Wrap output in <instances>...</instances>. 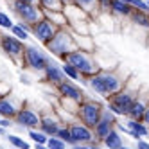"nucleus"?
Here are the masks:
<instances>
[{
  "mask_svg": "<svg viewBox=\"0 0 149 149\" xmlns=\"http://www.w3.org/2000/svg\"><path fill=\"white\" fill-rule=\"evenodd\" d=\"M47 49L54 56L65 59L70 52H74L77 47H76V40L72 38V33H70V31H67L65 27H61L58 33H56V36L47 43Z\"/></svg>",
  "mask_w": 149,
  "mask_h": 149,
  "instance_id": "nucleus-1",
  "label": "nucleus"
},
{
  "mask_svg": "<svg viewBox=\"0 0 149 149\" xmlns=\"http://www.w3.org/2000/svg\"><path fill=\"white\" fill-rule=\"evenodd\" d=\"M138 97V90H120L119 93H115L111 95V99H110V106L108 108L115 113V115H130L131 108H133V102L135 99Z\"/></svg>",
  "mask_w": 149,
  "mask_h": 149,
  "instance_id": "nucleus-2",
  "label": "nucleus"
},
{
  "mask_svg": "<svg viewBox=\"0 0 149 149\" xmlns=\"http://www.w3.org/2000/svg\"><path fill=\"white\" fill-rule=\"evenodd\" d=\"M65 63H70L72 67H76L79 74H84V76H95L97 74V67L95 63L90 59V56L86 54V50H81V49H76L74 52L65 58Z\"/></svg>",
  "mask_w": 149,
  "mask_h": 149,
  "instance_id": "nucleus-3",
  "label": "nucleus"
},
{
  "mask_svg": "<svg viewBox=\"0 0 149 149\" xmlns=\"http://www.w3.org/2000/svg\"><path fill=\"white\" fill-rule=\"evenodd\" d=\"M13 9L15 13L22 18V22L29 24V25H34L38 24L40 20L45 18V13L40 6H34V4H25V2H13Z\"/></svg>",
  "mask_w": 149,
  "mask_h": 149,
  "instance_id": "nucleus-4",
  "label": "nucleus"
},
{
  "mask_svg": "<svg viewBox=\"0 0 149 149\" xmlns=\"http://www.w3.org/2000/svg\"><path fill=\"white\" fill-rule=\"evenodd\" d=\"M79 119L81 122L90 127V130H93L95 126H97L101 122V113H102V108L97 104V102H92V101H83L79 104Z\"/></svg>",
  "mask_w": 149,
  "mask_h": 149,
  "instance_id": "nucleus-5",
  "label": "nucleus"
},
{
  "mask_svg": "<svg viewBox=\"0 0 149 149\" xmlns=\"http://www.w3.org/2000/svg\"><path fill=\"white\" fill-rule=\"evenodd\" d=\"M24 56H25L27 65L31 68H34V70H45L50 65V58L45 54V52L36 49V47H25Z\"/></svg>",
  "mask_w": 149,
  "mask_h": 149,
  "instance_id": "nucleus-6",
  "label": "nucleus"
},
{
  "mask_svg": "<svg viewBox=\"0 0 149 149\" xmlns=\"http://www.w3.org/2000/svg\"><path fill=\"white\" fill-rule=\"evenodd\" d=\"M61 27H58L56 24H52L49 18H43V20H40L38 24L33 25V34L41 41V43H49V41L56 36V33L59 31Z\"/></svg>",
  "mask_w": 149,
  "mask_h": 149,
  "instance_id": "nucleus-7",
  "label": "nucleus"
},
{
  "mask_svg": "<svg viewBox=\"0 0 149 149\" xmlns=\"http://www.w3.org/2000/svg\"><path fill=\"white\" fill-rule=\"evenodd\" d=\"M70 135L74 138V142L77 146H84V144H92L93 142V133L90 127H86L83 122H72L70 126Z\"/></svg>",
  "mask_w": 149,
  "mask_h": 149,
  "instance_id": "nucleus-8",
  "label": "nucleus"
},
{
  "mask_svg": "<svg viewBox=\"0 0 149 149\" xmlns=\"http://www.w3.org/2000/svg\"><path fill=\"white\" fill-rule=\"evenodd\" d=\"M58 90H59V93H61L63 99H70V101L77 102V104L83 102V92H81L74 83H70V81H63L59 86H58Z\"/></svg>",
  "mask_w": 149,
  "mask_h": 149,
  "instance_id": "nucleus-9",
  "label": "nucleus"
},
{
  "mask_svg": "<svg viewBox=\"0 0 149 149\" xmlns=\"http://www.w3.org/2000/svg\"><path fill=\"white\" fill-rule=\"evenodd\" d=\"M101 77H102V83H104V88L108 92V97L110 95H115L122 90V84L124 81L120 77H117L113 72H101Z\"/></svg>",
  "mask_w": 149,
  "mask_h": 149,
  "instance_id": "nucleus-10",
  "label": "nucleus"
},
{
  "mask_svg": "<svg viewBox=\"0 0 149 149\" xmlns=\"http://www.w3.org/2000/svg\"><path fill=\"white\" fill-rule=\"evenodd\" d=\"M2 47L6 52H9L13 58H18L24 54V45L20 43V40H16L15 36H2Z\"/></svg>",
  "mask_w": 149,
  "mask_h": 149,
  "instance_id": "nucleus-11",
  "label": "nucleus"
},
{
  "mask_svg": "<svg viewBox=\"0 0 149 149\" xmlns=\"http://www.w3.org/2000/svg\"><path fill=\"white\" fill-rule=\"evenodd\" d=\"M16 119H18L20 124L29 127V130H33V127L41 124V119L38 117V113H34L33 110H20L18 115H16Z\"/></svg>",
  "mask_w": 149,
  "mask_h": 149,
  "instance_id": "nucleus-12",
  "label": "nucleus"
},
{
  "mask_svg": "<svg viewBox=\"0 0 149 149\" xmlns=\"http://www.w3.org/2000/svg\"><path fill=\"white\" fill-rule=\"evenodd\" d=\"M146 110H147V102H146V99L142 97V95H138V97L135 99L133 108H131V111H130V115H127V117L133 119V120H142Z\"/></svg>",
  "mask_w": 149,
  "mask_h": 149,
  "instance_id": "nucleus-13",
  "label": "nucleus"
},
{
  "mask_svg": "<svg viewBox=\"0 0 149 149\" xmlns=\"http://www.w3.org/2000/svg\"><path fill=\"white\" fill-rule=\"evenodd\" d=\"M45 76H47V81L58 84V86H59L63 81H65V74H63V70H61L59 67H56L54 63H50V65L45 68Z\"/></svg>",
  "mask_w": 149,
  "mask_h": 149,
  "instance_id": "nucleus-14",
  "label": "nucleus"
},
{
  "mask_svg": "<svg viewBox=\"0 0 149 149\" xmlns=\"http://www.w3.org/2000/svg\"><path fill=\"white\" fill-rule=\"evenodd\" d=\"M40 127H41V133H45V135L50 138V136H56V135H58V131H59L61 126H59V122L54 120V119H41Z\"/></svg>",
  "mask_w": 149,
  "mask_h": 149,
  "instance_id": "nucleus-15",
  "label": "nucleus"
},
{
  "mask_svg": "<svg viewBox=\"0 0 149 149\" xmlns=\"http://www.w3.org/2000/svg\"><path fill=\"white\" fill-rule=\"evenodd\" d=\"M126 126H127V127L131 130V133H133V136L136 138V140H138L140 136H146V135L149 133L147 126H146L142 120H133V119H130V120L126 122Z\"/></svg>",
  "mask_w": 149,
  "mask_h": 149,
  "instance_id": "nucleus-16",
  "label": "nucleus"
},
{
  "mask_svg": "<svg viewBox=\"0 0 149 149\" xmlns=\"http://www.w3.org/2000/svg\"><path fill=\"white\" fill-rule=\"evenodd\" d=\"M113 131V124L111 122H108V120H101L97 126L93 127V133H95V136L99 138V140H106V138L110 136V133Z\"/></svg>",
  "mask_w": 149,
  "mask_h": 149,
  "instance_id": "nucleus-17",
  "label": "nucleus"
},
{
  "mask_svg": "<svg viewBox=\"0 0 149 149\" xmlns=\"http://www.w3.org/2000/svg\"><path fill=\"white\" fill-rule=\"evenodd\" d=\"M133 11H135V9H133L130 4L122 2V0H113V2H111V13H115V15H120V16H131Z\"/></svg>",
  "mask_w": 149,
  "mask_h": 149,
  "instance_id": "nucleus-18",
  "label": "nucleus"
},
{
  "mask_svg": "<svg viewBox=\"0 0 149 149\" xmlns=\"http://www.w3.org/2000/svg\"><path fill=\"white\" fill-rule=\"evenodd\" d=\"M88 84H90V88H92L95 93L102 95V97H108V92H106V88H104V83H102L101 74H95V76H92L90 81H88Z\"/></svg>",
  "mask_w": 149,
  "mask_h": 149,
  "instance_id": "nucleus-19",
  "label": "nucleus"
},
{
  "mask_svg": "<svg viewBox=\"0 0 149 149\" xmlns=\"http://www.w3.org/2000/svg\"><path fill=\"white\" fill-rule=\"evenodd\" d=\"M104 146L108 147V149H122L124 146H122V138H120V135L117 133L115 130L110 133V136L104 140Z\"/></svg>",
  "mask_w": 149,
  "mask_h": 149,
  "instance_id": "nucleus-20",
  "label": "nucleus"
},
{
  "mask_svg": "<svg viewBox=\"0 0 149 149\" xmlns=\"http://www.w3.org/2000/svg\"><path fill=\"white\" fill-rule=\"evenodd\" d=\"M130 18L133 20V24L149 29V13H142V11H136V9H135V11L131 13V16H130Z\"/></svg>",
  "mask_w": 149,
  "mask_h": 149,
  "instance_id": "nucleus-21",
  "label": "nucleus"
},
{
  "mask_svg": "<svg viewBox=\"0 0 149 149\" xmlns=\"http://www.w3.org/2000/svg\"><path fill=\"white\" fill-rule=\"evenodd\" d=\"M72 2H74V6H77L79 9H83L84 13H90L92 9H95V7L99 9V2H97V0H72Z\"/></svg>",
  "mask_w": 149,
  "mask_h": 149,
  "instance_id": "nucleus-22",
  "label": "nucleus"
},
{
  "mask_svg": "<svg viewBox=\"0 0 149 149\" xmlns=\"http://www.w3.org/2000/svg\"><path fill=\"white\" fill-rule=\"evenodd\" d=\"M0 115H2V117H13V115H18V111L15 110V106L9 101L2 99V101H0Z\"/></svg>",
  "mask_w": 149,
  "mask_h": 149,
  "instance_id": "nucleus-23",
  "label": "nucleus"
},
{
  "mask_svg": "<svg viewBox=\"0 0 149 149\" xmlns=\"http://www.w3.org/2000/svg\"><path fill=\"white\" fill-rule=\"evenodd\" d=\"M59 140H63L65 144H72V147L74 146H77L76 142H74V138H72V135H70V127L68 126H63V127H59V131H58V135H56Z\"/></svg>",
  "mask_w": 149,
  "mask_h": 149,
  "instance_id": "nucleus-24",
  "label": "nucleus"
},
{
  "mask_svg": "<svg viewBox=\"0 0 149 149\" xmlns=\"http://www.w3.org/2000/svg\"><path fill=\"white\" fill-rule=\"evenodd\" d=\"M61 70H63V74H65L67 77H70V79H74V81H77V79L81 77V74L77 72V68H76V67H72L70 63H65V65L61 67Z\"/></svg>",
  "mask_w": 149,
  "mask_h": 149,
  "instance_id": "nucleus-25",
  "label": "nucleus"
},
{
  "mask_svg": "<svg viewBox=\"0 0 149 149\" xmlns=\"http://www.w3.org/2000/svg\"><path fill=\"white\" fill-rule=\"evenodd\" d=\"M29 136L33 138L36 144H41V146H47V142H49V136H47L45 133H41V131H34V130H31V131H29Z\"/></svg>",
  "mask_w": 149,
  "mask_h": 149,
  "instance_id": "nucleus-26",
  "label": "nucleus"
},
{
  "mask_svg": "<svg viewBox=\"0 0 149 149\" xmlns=\"http://www.w3.org/2000/svg\"><path fill=\"white\" fill-rule=\"evenodd\" d=\"M7 138H9V142H11L16 149H29V144H27L25 140H22L20 136H16V135H9Z\"/></svg>",
  "mask_w": 149,
  "mask_h": 149,
  "instance_id": "nucleus-27",
  "label": "nucleus"
},
{
  "mask_svg": "<svg viewBox=\"0 0 149 149\" xmlns=\"http://www.w3.org/2000/svg\"><path fill=\"white\" fill-rule=\"evenodd\" d=\"M47 147L49 149H67V144L63 140H59L58 136H50L49 142H47Z\"/></svg>",
  "mask_w": 149,
  "mask_h": 149,
  "instance_id": "nucleus-28",
  "label": "nucleus"
},
{
  "mask_svg": "<svg viewBox=\"0 0 149 149\" xmlns=\"http://www.w3.org/2000/svg\"><path fill=\"white\" fill-rule=\"evenodd\" d=\"M11 31H13V34H15L16 40H27V38H29V33H27V31L20 25V24H18V25H13Z\"/></svg>",
  "mask_w": 149,
  "mask_h": 149,
  "instance_id": "nucleus-29",
  "label": "nucleus"
},
{
  "mask_svg": "<svg viewBox=\"0 0 149 149\" xmlns=\"http://www.w3.org/2000/svg\"><path fill=\"white\" fill-rule=\"evenodd\" d=\"M13 22H11V18H9V15L6 13H0V27H4V29H13Z\"/></svg>",
  "mask_w": 149,
  "mask_h": 149,
  "instance_id": "nucleus-30",
  "label": "nucleus"
},
{
  "mask_svg": "<svg viewBox=\"0 0 149 149\" xmlns=\"http://www.w3.org/2000/svg\"><path fill=\"white\" fill-rule=\"evenodd\" d=\"M101 120H108V122L115 124V113H113V111H111L110 108L102 110V113H101Z\"/></svg>",
  "mask_w": 149,
  "mask_h": 149,
  "instance_id": "nucleus-31",
  "label": "nucleus"
},
{
  "mask_svg": "<svg viewBox=\"0 0 149 149\" xmlns=\"http://www.w3.org/2000/svg\"><path fill=\"white\" fill-rule=\"evenodd\" d=\"M101 11H111V2L113 0H97Z\"/></svg>",
  "mask_w": 149,
  "mask_h": 149,
  "instance_id": "nucleus-32",
  "label": "nucleus"
},
{
  "mask_svg": "<svg viewBox=\"0 0 149 149\" xmlns=\"http://www.w3.org/2000/svg\"><path fill=\"white\" fill-rule=\"evenodd\" d=\"M136 149H149V144L146 140H136Z\"/></svg>",
  "mask_w": 149,
  "mask_h": 149,
  "instance_id": "nucleus-33",
  "label": "nucleus"
},
{
  "mask_svg": "<svg viewBox=\"0 0 149 149\" xmlns=\"http://www.w3.org/2000/svg\"><path fill=\"white\" fill-rule=\"evenodd\" d=\"M142 122H144L146 126H149V106H147V110H146V113H144V119H142Z\"/></svg>",
  "mask_w": 149,
  "mask_h": 149,
  "instance_id": "nucleus-34",
  "label": "nucleus"
},
{
  "mask_svg": "<svg viewBox=\"0 0 149 149\" xmlns=\"http://www.w3.org/2000/svg\"><path fill=\"white\" fill-rule=\"evenodd\" d=\"M0 126H2V127H7V126H9V120H7V119H2V120H0Z\"/></svg>",
  "mask_w": 149,
  "mask_h": 149,
  "instance_id": "nucleus-35",
  "label": "nucleus"
},
{
  "mask_svg": "<svg viewBox=\"0 0 149 149\" xmlns=\"http://www.w3.org/2000/svg\"><path fill=\"white\" fill-rule=\"evenodd\" d=\"M72 149H90V146H74Z\"/></svg>",
  "mask_w": 149,
  "mask_h": 149,
  "instance_id": "nucleus-36",
  "label": "nucleus"
},
{
  "mask_svg": "<svg viewBox=\"0 0 149 149\" xmlns=\"http://www.w3.org/2000/svg\"><path fill=\"white\" fill-rule=\"evenodd\" d=\"M15 2H25V4H34L36 0H15Z\"/></svg>",
  "mask_w": 149,
  "mask_h": 149,
  "instance_id": "nucleus-37",
  "label": "nucleus"
},
{
  "mask_svg": "<svg viewBox=\"0 0 149 149\" xmlns=\"http://www.w3.org/2000/svg\"><path fill=\"white\" fill-rule=\"evenodd\" d=\"M36 149H49L47 146H41V144H36Z\"/></svg>",
  "mask_w": 149,
  "mask_h": 149,
  "instance_id": "nucleus-38",
  "label": "nucleus"
},
{
  "mask_svg": "<svg viewBox=\"0 0 149 149\" xmlns=\"http://www.w3.org/2000/svg\"><path fill=\"white\" fill-rule=\"evenodd\" d=\"M90 149H102V147H99L97 144H92V146H90Z\"/></svg>",
  "mask_w": 149,
  "mask_h": 149,
  "instance_id": "nucleus-39",
  "label": "nucleus"
},
{
  "mask_svg": "<svg viewBox=\"0 0 149 149\" xmlns=\"http://www.w3.org/2000/svg\"><path fill=\"white\" fill-rule=\"evenodd\" d=\"M0 133H4V127L2 126H0Z\"/></svg>",
  "mask_w": 149,
  "mask_h": 149,
  "instance_id": "nucleus-40",
  "label": "nucleus"
},
{
  "mask_svg": "<svg viewBox=\"0 0 149 149\" xmlns=\"http://www.w3.org/2000/svg\"><path fill=\"white\" fill-rule=\"evenodd\" d=\"M122 149H131V147H122Z\"/></svg>",
  "mask_w": 149,
  "mask_h": 149,
  "instance_id": "nucleus-41",
  "label": "nucleus"
},
{
  "mask_svg": "<svg viewBox=\"0 0 149 149\" xmlns=\"http://www.w3.org/2000/svg\"><path fill=\"white\" fill-rule=\"evenodd\" d=\"M147 6H149V0H147Z\"/></svg>",
  "mask_w": 149,
  "mask_h": 149,
  "instance_id": "nucleus-42",
  "label": "nucleus"
},
{
  "mask_svg": "<svg viewBox=\"0 0 149 149\" xmlns=\"http://www.w3.org/2000/svg\"><path fill=\"white\" fill-rule=\"evenodd\" d=\"M0 120H2V119H0Z\"/></svg>",
  "mask_w": 149,
  "mask_h": 149,
  "instance_id": "nucleus-43",
  "label": "nucleus"
}]
</instances>
